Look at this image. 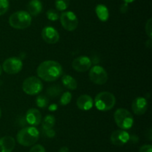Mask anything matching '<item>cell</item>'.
I'll use <instances>...</instances> for the list:
<instances>
[{
  "label": "cell",
  "instance_id": "cell-1",
  "mask_svg": "<svg viewBox=\"0 0 152 152\" xmlns=\"http://www.w3.org/2000/svg\"><path fill=\"white\" fill-rule=\"evenodd\" d=\"M62 67L55 61H45L37 67V73L39 78L50 82L57 80L62 75Z\"/></svg>",
  "mask_w": 152,
  "mask_h": 152
},
{
  "label": "cell",
  "instance_id": "cell-2",
  "mask_svg": "<svg viewBox=\"0 0 152 152\" xmlns=\"http://www.w3.org/2000/svg\"><path fill=\"white\" fill-rule=\"evenodd\" d=\"M39 138L38 129L34 126L26 127L18 132L16 140L23 146H31L35 144Z\"/></svg>",
  "mask_w": 152,
  "mask_h": 152
},
{
  "label": "cell",
  "instance_id": "cell-3",
  "mask_svg": "<svg viewBox=\"0 0 152 152\" xmlns=\"http://www.w3.org/2000/svg\"><path fill=\"white\" fill-rule=\"evenodd\" d=\"M8 22L9 25L15 29H25L31 25L32 17L28 12L19 10L10 15Z\"/></svg>",
  "mask_w": 152,
  "mask_h": 152
},
{
  "label": "cell",
  "instance_id": "cell-4",
  "mask_svg": "<svg viewBox=\"0 0 152 152\" xmlns=\"http://www.w3.org/2000/svg\"><path fill=\"white\" fill-rule=\"evenodd\" d=\"M94 103L99 110L108 111L115 105L116 98L111 92H101L96 95Z\"/></svg>",
  "mask_w": 152,
  "mask_h": 152
},
{
  "label": "cell",
  "instance_id": "cell-5",
  "mask_svg": "<svg viewBox=\"0 0 152 152\" xmlns=\"http://www.w3.org/2000/svg\"><path fill=\"white\" fill-rule=\"evenodd\" d=\"M114 121L121 130H129L133 126L134 118L132 113L125 108H119L114 114Z\"/></svg>",
  "mask_w": 152,
  "mask_h": 152
},
{
  "label": "cell",
  "instance_id": "cell-6",
  "mask_svg": "<svg viewBox=\"0 0 152 152\" xmlns=\"http://www.w3.org/2000/svg\"><path fill=\"white\" fill-rule=\"evenodd\" d=\"M43 89V83L40 78L31 76L25 79L22 83V89L29 95H35L40 93Z\"/></svg>",
  "mask_w": 152,
  "mask_h": 152
},
{
  "label": "cell",
  "instance_id": "cell-7",
  "mask_svg": "<svg viewBox=\"0 0 152 152\" xmlns=\"http://www.w3.org/2000/svg\"><path fill=\"white\" fill-rule=\"evenodd\" d=\"M59 19L62 26L68 31H74L78 26L79 21L77 16L72 11L63 12L61 13Z\"/></svg>",
  "mask_w": 152,
  "mask_h": 152
},
{
  "label": "cell",
  "instance_id": "cell-8",
  "mask_svg": "<svg viewBox=\"0 0 152 152\" xmlns=\"http://www.w3.org/2000/svg\"><path fill=\"white\" fill-rule=\"evenodd\" d=\"M23 63L20 58L11 57L4 61L2 64V70L9 75H15L22 69Z\"/></svg>",
  "mask_w": 152,
  "mask_h": 152
},
{
  "label": "cell",
  "instance_id": "cell-9",
  "mask_svg": "<svg viewBox=\"0 0 152 152\" xmlns=\"http://www.w3.org/2000/svg\"><path fill=\"white\" fill-rule=\"evenodd\" d=\"M89 77L94 83L98 85L105 84L108 80V73L100 66H94L89 71Z\"/></svg>",
  "mask_w": 152,
  "mask_h": 152
},
{
  "label": "cell",
  "instance_id": "cell-10",
  "mask_svg": "<svg viewBox=\"0 0 152 152\" xmlns=\"http://www.w3.org/2000/svg\"><path fill=\"white\" fill-rule=\"evenodd\" d=\"M92 61L87 56H80L73 61L72 67L74 70L79 72H84L91 69Z\"/></svg>",
  "mask_w": 152,
  "mask_h": 152
},
{
  "label": "cell",
  "instance_id": "cell-11",
  "mask_svg": "<svg viewBox=\"0 0 152 152\" xmlns=\"http://www.w3.org/2000/svg\"><path fill=\"white\" fill-rule=\"evenodd\" d=\"M42 37L45 42L49 44H55L59 40V32L53 27H45L42 31Z\"/></svg>",
  "mask_w": 152,
  "mask_h": 152
},
{
  "label": "cell",
  "instance_id": "cell-12",
  "mask_svg": "<svg viewBox=\"0 0 152 152\" xmlns=\"http://www.w3.org/2000/svg\"><path fill=\"white\" fill-rule=\"evenodd\" d=\"M130 135L124 130L114 131L111 135V141L114 145L122 146L129 141Z\"/></svg>",
  "mask_w": 152,
  "mask_h": 152
},
{
  "label": "cell",
  "instance_id": "cell-13",
  "mask_svg": "<svg viewBox=\"0 0 152 152\" xmlns=\"http://www.w3.org/2000/svg\"><path fill=\"white\" fill-rule=\"evenodd\" d=\"M132 108L136 115L140 116L144 114L148 108V101L143 97H137L132 102Z\"/></svg>",
  "mask_w": 152,
  "mask_h": 152
},
{
  "label": "cell",
  "instance_id": "cell-14",
  "mask_svg": "<svg viewBox=\"0 0 152 152\" xmlns=\"http://www.w3.org/2000/svg\"><path fill=\"white\" fill-rule=\"evenodd\" d=\"M26 121L29 125L32 126H37L42 122V115L39 110L36 108H31L27 111Z\"/></svg>",
  "mask_w": 152,
  "mask_h": 152
},
{
  "label": "cell",
  "instance_id": "cell-15",
  "mask_svg": "<svg viewBox=\"0 0 152 152\" xmlns=\"http://www.w3.org/2000/svg\"><path fill=\"white\" fill-rule=\"evenodd\" d=\"M16 145L13 137L5 136L0 138V152H12Z\"/></svg>",
  "mask_w": 152,
  "mask_h": 152
},
{
  "label": "cell",
  "instance_id": "cell-16",
  "mask_svg": "<svg viewBox=\"0 0 152 152\" xmlns=\"http://www.w3.org/2000/svg\"><path fill=\"white\" fill-rule=\"evenodd\" d=\"M77 105L79 109L82 110H88L94 106V100L91 97L87 94L82 95L77 98Z\"/></svg>",
  "mask_w": 152,
  "mask_h": 152
},
{
  "label": "cell",
  "instance_id": "cell-17",
  "mask_svg": "<svg viewBox=\"0 0 152 152\" xmlns=\"http://www.w3.org/2000/svg\"><path fill=\"white\" fill-rule=\"evenodd\" d=\"M28 10L31 16H37L42 10V4L39 0H31L28 4Z\"/></svg>",
  "mask_w": 152,
  "mask_h": 152
},
{
  "label": "cell",
  "instance_id": "cell-18",
  "mask_svg": "<svg viewBox=\"0 0 152 152\" xmlns=\"http://www.w3.org/2000/svg\"><path fill=\"white\" fill-rule=\"evenodd\" d=\"M96 16L102 22H106L109 18V11L105 5L102 4H97L95 8Z\"/></svg>",
  "mask_w": 152,
  "mask_h": 152
},
{
  "label": "cell",
  "instance_id": "cell-19",
  "mask_svg": "<svg viewBox=\"0 0 152 152\" xmlns=\"http://www.w3.org/2000/svg\"><path fill=\"white\" fill-rule=\"evenodd\" d=\"M62 82L64 86L67 89H71V90H74L77 89V82L72 76L68 75H63L62 77Z\"/></svg>",
  "mask_w": 152,
  "mask_h": 152
},
{
  "label": "cell",
  "instance_id": "cell-20",
  "mask_svg": "<svg viewBox=\"0 0 152 152\" xmlns=\"http://www.w3.org/2000/svg\"><path fill=\"white\" fill-rule=\"evenodd\" d=\"M55 122H56V119H55V117L53 115H47V116L43 119L42 125V129L44 130V131L51 129V128H53V127L54 126Z\"/></svg>",
  "mask_w": 152,
  "mask_h": 152
},
{
  "label": "cell",
  "instance_id": "cell-21",
  "mask_svg": "<svg viewBox=\"0 0 152 152\" xmlns=\"http://www.w3.org/2000/svg\"><path fill=\"white\" fill-rule=\"evenodd\" d=\"M62 92V87L59 85H53L48 88L47 95L51 98H56Z\"/></svg>",
  "mask_w": 152,
  "mask_h": 152
},
{
  "label": "cell",
  "instance_id": "cell-22",
  "mask_svg": "<svg viewBox=\"0 0 152 152\" xmlns=\"http://www.w3.org/2000/svg\"><path fill=\"white\" fill-rule=\"evenodd\" d=\"M49 100L46 95H39L37 96V100H36V104L40 108H45V107L48 106Z\"/></svg>",
  "mask_w": 152,
  "mask_h": 152
},
{
  "label": "cell",
  "instance_id": "cell-23",
  "mask_svg": "<svg viewBox=\"0 0 152 152\" xmlns=\"http://www.w3.org/2000/svg\"><path fill=\"white\" fill-rule=\"evenodd\" d=\"M70 4V0H56L55 6L58 10L63 11L68 7Z\"/></svg>",
  "mask_w": 152,
  "mask_h": 152
},
{
  "label": "cell",
  "instance_id": "cell-24",
  "mask_svg": "<svg viewBox=\"0 0 152 152\" xmlns=\"http://www.w3.org/2000/svg\"><path fill=\"white\" fill-rule=\"evenodd\" d=\"M71 99H72V95H71V92H65L62 95H61L59 103H60L61 105L65 106L71 102Z\"/></svg>",
  "mask_w": 152,
  "mask_h": 152
},
{
  "label": "cell",
  "instance_id": "cell-25",
  "mask_svg": "<svg viewBox=\"0 0 152 152\" xmlns=\"http://www.w3.org/2000/svg\"><path fill=\"white\" fill-rule=\"evenodd\" d=\"M47 18L50 21H56L59 18V13L54 9H50L46 13Z\"/></svg>",
  "mask_w": 152,
  "mask_h": 152
},
{
  "label": "cell",
  "instance_id": "cell-26",
  "mask_svg": "<svg viewBox=\"0 0 152 152\" xmlns=\"http://www.w3.org/2000/svg\"><path fill=\"white\" fill-rule=\"evenodd\" d=\"M9 9L8 0H0V16L7 13Z\"/></svg>",
  "mask_w": 152,
  "mask_h": 152
},
{
  "label": "cell",
  "instance_id": "cell-27",
  "mask_svg": "<svg viewBox=\"0 0 152 152\" xmlns=\"http://www.w3.org/2000/svg\"><path fill=\"white\" fill-rule=\"evenodd\" d=\"M145 32L149 39L152 38V19L150 18L145 24Z\"/></svg>",
  "mask_w": 152,
  "mask_h": 152
},
{
  "label": "cell",
  "instance_id": "cell-28",
  "mask_svg": "<svg viewBox=\"0 0 152 152\" xmlns=\"http://www.w3.org/2000/svg\"><path fill=\"white\" fill-rule=\"evenodd\" d=\"M29 152H46L45 149L42 145H35L31 148Z\"/></svg>",
  "mask_w": 152,
  "mask_h": 152
},
{
  "label": "cell",
  "instance_id": "cell-29",
  "mask_svg": "<svg viewBox=\"0 0 152 152\" xmlns=\"http://www.w3.org/2000/svg\"><path fill=\"white\" fill-rule=\"evenodd\" d=\"M140 152H152L151 145H143L140 148Z\"/></svg>",
  "mask_w": 152,
  "mask_h": 152
},
{
  "label": "cell",
  "instance_id": "cell-30",
  "mask_svg": "<svg viewBox=\"0 0 152 152\" xmlns=\"http://www.w3.org/2000/svg\"><path fill=\"white\" fill-rule=\"evenodd\" d=\"M45 134L46 137H48V138H53L55 135H56V132H55V131L53 128L45 131Z\"/></svg>",
  "mask_w": 152,
  "mask_h": 152
},
{
  "label": "cell",
  "instance_id": "cell-31",
  "mask_svg": "<svg viewBox=\"0 0 152 152\" xmlns=\"http://www.w3.org/2000/svg\"><path fill=\"white\" fill-rule=\"evenodd\" d=\"M120 12H121V13H126V12L128 11V10H129V4H128L127 3L125 2L124 4H123L121 6H120Z\"/></svg>",
  "mask_w": 152,
  "mask_h": 152
},
{
  "label": "cell",
  "instance_id": "cell-32",
  "mask_svg": "<svg viewBox=\"0 0 152 152\" xmlns=\"http://www.w3.org/2000/svg\"><path fill=\"white\" fill-rule=\"evenodd\" d=\"M57 104H52L48 106V110H50V111H55V110H57Z\"/></svg>",
  "mask_w": 152,
  "mask_h": 152
},
{
  "label": "cell",
  "instance_id": "cell-33",
  "mask_svg": "<svg viewBox=\"0 0 152 152\" xmlns=\"http://www.w3.org/2000/svg\"><path fill=\"white\" fill-rule=\"evenodd\" d=\"M59 152H69V149L66 146H64V147H62L59 149Z\"/></svg>",
  "mask_w": 152,
  "mask_h": 152
},
{
  "label": "cell",
  "instance_id": "cell-34",
  "mask_svg": "<svg viewBox=\"0 0 152 152\" xmlns=\"http://www.w3.org/2000/svg\"><path fill=\"white\" fill-rule=\"evenodd\" d=\"M152 134H151V130L149 129V131H148V133L146 134V137H148V139L149 140H151L152 139V137H151Z\"/></svg>",
  "mask_w": 152,
  "mask_h": 152
},
{
  "label": "cell",
  "instance_id": "cell-35",
  "mask_svg": "<svg viewBox=\"0 0 152 152\" xmlns=\"http://www.w3.org/2000/svg\"><path fill=\"white\" fill-rule=\"evenodd\" d=\"M145 46H146L148 48H151V46H152L151 39H149L148 40H147L146 43H145Z\"/></svg>",
  "mask_w": 152,
  "mask_h": 152
},
{
  "label": "cell",
  "instance_id": "cell-36",
  "mask_svg": "<svg viewBox=\"0 0 152 152\" xmlns=\"http://www.w3.org/2000/svg\"><path fill=\"white\" fill-rule=\"evenodd\" d=\"M123 1H124L126 3H127V4H129V3L133 2V1H134L135 0H123Z\"/></svg>",
  "mask_w": 152,
  "mask_h": 152
},
{
  "label": "cell",
  "instance_id": "cell-37",
  "mask_svg": "<svg viewBox=\"0 0 152 152\" xmlns=\"http://www.w3.org/2000/svg\"><path fill=\"white\" fill-rule=\"evenodd\" d=\"M1 72H2V67H1V66H0V75H1Z\"/></svg>",
  "mask_w": 152,
  "mask_h": 152
},
{
  "label": "cell",
  "instance_id": "cell-38",
  "mask_svg": "<svg viewBox=\"0 0 152 152\" xmlns=\"http://www.w3.org/2000/svg\"><path fill=\"white\" fill-rule=\"evenodd\" d=\"M1 108H0V118H1Z\"/></svg>",
  "mask_w": 152,
  "mask_h": 152
}]
</instances>
